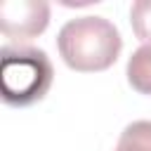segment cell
I'll return each mask as SVG.
<instances>
[{
  "instance_id": "1",
  "label": "cell",
  "mask_w": 151,
  "mask_h": 151,
  "mask_svg": "<svg viewBox=\"0 0 151 151\" xmlns=\"http://www.w3.org/2000/svg\"><path fill=\"white\" fill-rule=\"evenodd\" d=\"M57 47L66 66L73 71H104L113 66L123 50L118 28L104 17H76L68 19L59 35Z\"/></svg>"
},
{
  "instance_id": "2",
  "label": "cell",
  "mask_w": 151,
  "mask_h": 151,
  "mask_svg": "<svg viewBox=\"0 0 151 151\" xmlns=\"http://www.w3.org/2000/svg\"><path fill=\"white\" fill-rule=\"evenodd\" d=\"M54 80L50 57L28 45H5L0 50V94L12 106L40 101Z\"/></svg>"
},
{
  "instance_id": "3",
  "label": "cell",
  "mask_w": 151,
  "mask_h": 151,
  "mask_svg": "<svg viewBox=\"0 0 151 151\" xmlns=\"http://www.w3.org/2000/svg\"><path fill=\"white\" fill-rule=\"evenodd\" d=\"M50 24V5L45 0H2L0 31L14 45L38 38Z\"/></svg>"
},
{
  "instance_id": "4",
  "label": "cell",
  "mask_w": 151,
  "mask_h": 151,
  "mask_svg": "<svg viewBox=\"0 0 151 151\" xmlns=\"http://www.w3.org/2000/svg\"><path fill=\"white\" fill-rule=\"evenodd\" d=\"M127 83L142 92V94H151V47L142 45L139 50L132 52V57L127 59Z\"/></svg>"
},
{
  "instance_id": "5",
  "label": "cell",
  "mask_w": 151,
  "mask_h": 151,
  "mask_svg": "<svg viewBox=\"0 0 151 151\" xmlns=\"http://www.w3.org/2000/svg\"><path fill=\"white\" fill-rule=\"evenodd\" d=\"M113 151H151V120H134L130 123Z\"/></svg>"
},
{
  "instance_id": "6",
  "label": "cell",
  "mask_w": 151,
  "mask_h": 151,
  "mask_svg": "<svg viewBox=\"0 0 151 151\" xmlns=\"http://www.w3.org/2000/svg\"><path fill=\"white\" fill-rule=\"evenodd\" d=\"M130 21L134 35L151 47V0H137L130 7Z\"/></svg>"
}]
</instances>
